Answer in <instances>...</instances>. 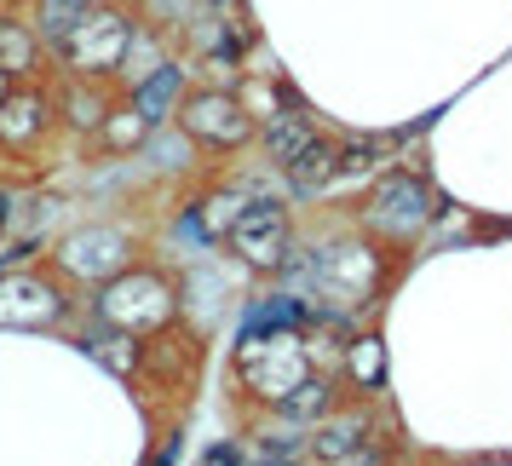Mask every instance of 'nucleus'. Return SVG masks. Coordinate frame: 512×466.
<instances>
[{"label":"nucleus","mask_w":512,"mask_h":466,"mask_svg":"<svg viewBox=\"0 0 512 466\" xmlns=\"http://www.w3.org/2000/svg\"><path fill=\"white\" fill-rule=\"evenodd\" d=\"M190 133H202V139H242V133H248V121H242V110H236L231 98H196V104H190Z\"/></svg>","instance_id":"obj_2"},{"label":"nucleus","mask_w":512,"mask_h":466,"mask_svg":"<svg viewBox=\"0 0 512 466\" xmlns=\"http://www.w3.org/2000/svg\"><path fill=\"white\" fill-rule=\"evenodd\" d=\"M231 242L236 254H248L254 265H282V254H288V213L277 202H254L231 225Z\"/></svg>","instance_id":"obj_1"},{"label":"nucleus","mask_w":512,"mask_h":466,"mask_svg":"<svg viewBox=\"0 0 512 466\" xmlns=\"http://www.w3.org/2000/svg\"><path fill=\"white\" fill-rule=\"evenodd\" d=\"M173 93H179V70H162L156 81H144V87H139L144 121H162V116H167V104H173Z\"/></svg>","instance_id":"obj_6"},{"label":"nucleus","mask_w":512,"mask_h":466,"mask_svg":"<svg viewBox=\"0 0 512 466\" xmlns=\"http://www.w3.org/2000/svg\"><path fill=\"white\" fill-rule=\"evenodd\" d=\"M328 409V386L323 380H300L294 392H282V415L288 420H311V415H323Z\"/></svg>","instance_id":"obj_5"},{"label":"nucleus","mask_w":512,"mask_h":466,"mask_svg":"<svg viewBox=\"0 0 512 466\" xmlns=\"http://www.w3.org/2000/svg\"><path fill=\"white\" fill-rule=\"evenodd\" d=\"M317 455H328V461H340V455H357V420H340V426L317 432Z\"/></svg>","instance_id":"obj_8"},{"label":"nucleus","mask_w":512,"mask_h":466,"mask_svg":"<svg viewBox=\"0 0 512 466\" xmlns=\"http://www.w3.org/2000/svg\"><path fill=\"white\" fill-rule=\"evenodd\" d=\"M87 24V12H81V0H47L41 6V29H47L52 41H70V29Z\"/></svg>","instance_id":"obj_7"},{"label":"nucleus","mask_w":512,"mask_h":466,"mask_svg":"<svg viewBox=\"0 0 512 466\" xmlns=\"http://www.w3.org/2000/svg\"><path fill=\"white\" fill-rule=\"evenodd\" d=\"M24 64H29V35L0 24V70H24Z\"/></svg>","instance_id":"obj_9"},{"label":"nucleus","mask_w":512,"mask_h":466,"mask_svg":"<svg viewBox=\"0 0 512 466\" xmlns=\"http://www.w3.org/2000/svg\"><path fill=\"white\" fill-rule=\"evenodd\" d=\"M328 173H334V144H328V139H311L300 156L288 162V179H294V190H300V196H311Z\"/></svg>","instance_id":"obj_3"},{"label":"nucleus","mask_w":512,"mask_h":466,"mask_svg":"<svg viewBox=\"0 0 512 466\" xmlns=\"http://www.w3.org/2000/svg\"><path fill=\"white\" fill-rule=\"evenodd\" d=\"M265 139H271V162H294V156H300L305 144L317 139V127H311V121L300 116V110H288V116H277L271 121V133H265Z\"/></svg>","instance_id":"obj_4"}]
</instances>
